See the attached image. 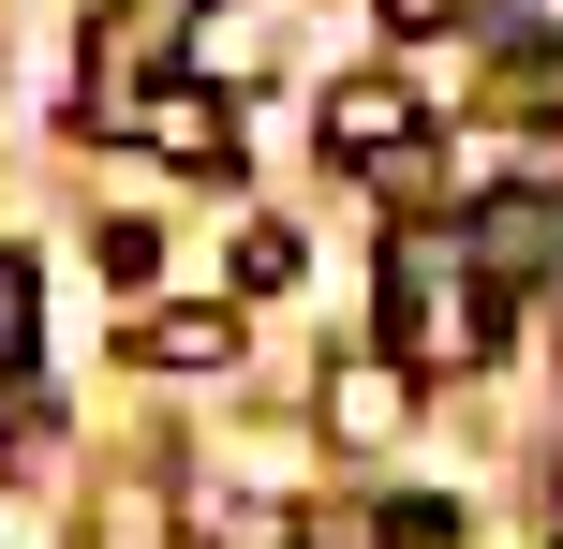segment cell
I'll return each instance as SVG.
<instances>
[{"mask_svg":"<svg viewBox=\"0 0 563 549\" xmlns=\"http://www.w3.org/2000/svg\"><path fill=\"white\" fill-rule=\"evenodd\" d=\"M505 342V283L475 267V238H400L386 253V372L445 386V372H489Z\"/></svg>","mask_w":563,"mask_h":549,"instance_id":"1","label":"cell"},{"mask_svg":"<svg viewBox=\"0 0 563 549\" xmlns=\"http://www.w3.org/2000/svg\"><path fill=\"white\" fill-rule=\"evenodd\" d=\"M134 134L148 149H164V164H238V105H223V89H208V75H178V89H148V105H134Z\"/></svg>","mask_w":563,"mask_h":549,"instance_id":"2","label":"cell"},{"mask_svg":"<svg viewBox=\"0 0 563 549\" xmlns=\"http://www.w3.org/2000/svg\"><path fill=\"white\" fill-rule=\"evenodd\" d=\"M400 134H416V89H400V75H341V89H327V149H341L356 178L386 164Z\"/></svg>","mask_w":563,"mask_h":549,"instance_id":"3","label":"cell"},{"mask_svg":"<svg viewBox=\"0 0 563 549\" xmlns=\"http://www.w3.org/2000/svg\"><path fill=\"white\" fill-rule=\"evenodd\" d=\"M475 267H489V283L563 267V208H549V194H489V208H475Z\"/></svg>","mask_w":563,"mask_h":549,"instance_id":"4","label":"cell"},{"mask_svg":"<svg viewBox=\"0 0 563 549\" xmlns=\"http://www.w3.org/2000/svg\"><path fill=\"white\" fill-rule=\"evenodd\" d=\"M148 372H223V356H238V312H148Z\"/></svg>","mask_w":563,"mask_h":549,"instance_id":"5","label":"cell"},{"mask_svg":"<svg viewBox=\"0 0 563 549\" xmlns=\"http://www.w3.org/2000/svg\"><path fill=\"white\" fill-rule=\"evenodd\" d=\"M371 194H386V208H430V194H445V149H416V134H400L386 164H371Z\"/></svg>","mask_w":563,"mask_h":549,"instance_id":"6","label":"cell"},{"mask_svg":"<svg viewBox=\"0 0 563 549\" xmlns=\"http://www.w3.org/2000/svg\"><path fill=\"white\" fill-rule=\"evenodd\" d=\"M30 327H45V283H30V253H0V372L30 356Z\"/></svg>","mask_w":563,"mask_h":549,"instance_id":"7","label":"cell"},{"mask_svg":"<svg viewBox=\"0 0 563 549\" xmlns=\"http://www.w3.org/2000/svg\"><path fill=\"white\" fill-rule=\"evenodd\" d=\"M282 283H297V238H282V223H238V297H282Z\"/></svg>","mask_w":563,"mask_h":549,"instance_id":"8","label":"cell"},{"mask_svg":"<svg viewBox=\"0 0 563 549\" xmlns=\"http://www.w3.org/2000/svg\"><path fill=\"white\" fill-rule=\"evenodd\" d=\"M386 30H460V0H386Z\"/></svg>","mask_w":563,"mask_h":549,"instance_id":"9","label":"cell"},{"mask_svg":"<svg viewBox=\"0 0 563 549\" xmlns=\"http://www.w3.org/2000/svg\"><path fill=\"white\" fill-rule=\"evenodd\" d=\"M15 431H30V386H15V372H0V446H15Z\"/></svg>","mask_w":563,"mask_h":549,"instance_id":"10","label":"cell"}]
</instances>
